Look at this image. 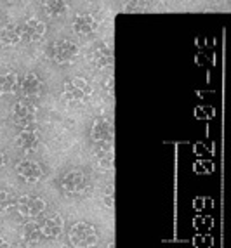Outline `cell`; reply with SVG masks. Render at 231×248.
<instances>
[{
  "instance_id": "cell-12",
  "label": "cell",
  "mask_w": 231,
  "mask_h": 248,
  "mask_svg": "<svg viewBox=\"0 0 231 248\" xmlns=\"http://www.w3.org/2000/svg\"><path fill=\"white\" fill-rule=\"evenodd\" d=\"M42 234L44 238H50V240H56L59 238V234L63 232V219L59 214H50L47 215L44 222L40 224Z\"/></svg>"
},
{
  "instance_id": "cell-21",
  "label": "cell",
  "mask_w": 231,
  "mask_h": 248,
  "mask_svg": "<svg viewBox=\"0 0 231 248\" xmlns=\"http://www.w3.org/2000/svg\"><path fill=\"white\" fill-rule=\"evenodd\" d=\"M113 200H115V195H113V187H110L108 195L104 196V203H106L108 208H113Z\"/></svg>"
},
{
  "instance_id": "cell-3",
  "label": "cell",
  "mask_w": 231,
  "mask_h": 248,
  "mask_svg": "<svg viewBox=\"0 0 231 248\" xmlns=\"http://www.w3.org/2000/svg\"><path fill=\"white\" fill-rule=\"evenodd\" d=\"M49 56L58 62V64H70L77 56H79V47L71 40H56L50 46Z\"/></svg>"
},
{
  "instance_id": "cell-17",
  "label": "cell",
  "mask_w": 231,
  "mask_h": 248,
  "mask_svg": "<svg viewBox=\"0 0 231 248\" xmlns=\"http://www.w3.org/2000/svg\"><path fill=\"white\" fill-rule=\"evenodd\" d=\"M42 238H44V234H42V228L38 222L32 220V222H26L23 226V240L26 243H38Z\"/></svg>"
},
{
  "instance_id": "cell-11",
  "label": "cell",
  "mask_w": 231,
  "mask_h": 248,
  "mask_svg": "<svg viewBox=\"0 0 231 248\" xmlns=\"http://www.w3.org/2000/svg\"><path fill=\"white\" fill-rule=\"evenodd\" d=\"M96 30H98V19L92 14H77L73 17V31L77 35L87 37L94 33Z\"/></svg>"
},
{
  "instance_id": "cell-20",
  "label": "cell",
  "mask_w": 231,
  "mask_h": 248,
  "mask_svg": "<svg viewBox=\"0 0 231 248\" xmlns=\"http://www.w3.org/2000/svg\"><path fill=\"white\" fill-rule=\"evenodd\" d=\"M14 205V200H13V195L9 193V191H0V215L5 214L9 208Z\"/></svg>"
},
{
  "instance_id": "cell-18",
  "label": "cell",
  "mask_w": 231,
  "mask_h": 248,
  "mask_svg": "<svg viewBox=\"0 0 231 248\" xmlns=\"http://www.w3.org/2000/svg\"><path fill=\"white\" fill-rule=\"evenodd\" d=\"M17 83H19V78L16 73H13V71L2 73L0 75V94H13L16 91Z\"/></svg>"
},
{
  "instance_id": "cell-19",
  "label": "cell",
  "mask_w": 231,
  "mask_h": 248,
  "mask_svg": "<svg viewBox=\"0 0 231 248\" xmlns=\"http://www.w3.org/2000/svg\"><path fill=\"white\" fill-rule=\"evenodd\" d=\"M44 7H46V13L49 14V16H61V14L66 13L68 4L61 2V0H50V2L44 4Z\"/></svg>"
},
{
  "instance_id": "cell-15",
  "label": "cell",
  "mask_w": 231,
  "mask_h": 248,
  "mask_svg": "<svg viewBox=\"0 0 231 248\" xmlns=\"http://www.w3.org/2000/svg\"><path fill=\"white\" fill-rule=\"evenodd\" d=\"M21 42V28L13 23L0 26V44L7 47H14Z\"/></svg>"
},
{
  "instance_id": "cell-14",
  "label": "cell",
  "mask_w": 231,
  "mask_h": 248,
  "mask_svg": "<svg viewBox=\"0 0 231 248\" xmlns=\"http://www.w3.org/2000/svg\"><path fill=\"white\" fill-rule=\"evenodd\" d=\"M16 146L19 149H23L25 153H32L33 149L38 146V134L32 128H25L21 130L16 137Z\"/></svg>"
},
{
  "instance_id": "cell-6",
  "label": "cell",
  "mask_w": 231,
  "mask_h": 248,
  "mask_svg": "<svg viewBox=\"0 0 231 248\" xmlns=\"http://www.w3.org/2000/svg\"><path fill=\"white\" fill-rule=\"evenodd\" d=\"M17 212H19L23 217H37L42 212L46 210V202L40 198V196H33V195H25L21 196L16 203Z\"/></svg>"
},
{
  "instance_id": "cell-23",
  "label": "cell",
  "mask_w": 231,
  "mask_h": 248,
  "mask_svg": "<svg viewBox=\"0 0 231 248\" xmlns=\"http://www.w3.org/2000/svg\"><path fill=\"white\" fill-rule=\"evenodd\" d=\"M0 248H11V245H9V241L5 240V238H2V236H0Z\"/></svg>"
},
{
  "instance_id": "cell-1",
  "label": "cell",
  "mask_w": 231,
  "mask_h": 248,
  "mask_svg": "<svg viewBox=\"0 0 231 248\" xmlns=\"http://www.w3.org/2000/svg\"><path fill=\"white\" fill-rule=\"evenodd\" d=\"M70 243L75 248H91L98 245L99 236L92 224L89 222H77L70 229Z\"/></svg>"
},
{
  "instance_id": "cell-5",
  "label": "cell",
  "mask_w": 231,
  "mask_h": 248,
  "mask_svg": "<svg viewBox=\"0 0 231 248\" xmlns=\"http://www.w3.org/2000/svg\"><path fill=\"white\" fill-rule=\"evenodd\" d=\"M35 116H37V106L33 103H30V101H17L14 104L13 118L17 127H21V130L32 128V125L35 124Z\"/></svg>"
},
{
  "instance_id": "cell-24",
  "label": "cell",
  "mask_w": 231,
  "mask_h": 248,
  "mask_svg": "<svg viewBox=\"0 0 231 248\" xmlns=\"http://www.w3.org/2000/svg\"><path fill=\"white\" fill-rule=\"evenodd\" d=\"M108 248H115V245L112 243V245H110V247H108Z\"/></svg>"
},
{
  "instance_id": "cell-9",
  "label": "cell",
  "mask_w": 231,
  "mask_h": 248,
  "mask_svg": "<svg viewBox=\"0 0 231 248\" xmlns=\"http://www.w3.org/2000/svg\"><path fill=\"white\" fill-rule=\"evenodd\" d=\"M91 137L96 142H112L113 139V124L108 118H98L92 125Z\"/></svg>"
},
{
  "instance_id": "cell-10",
  "label": "cell",
  "mask_w": 231,
  "mask_h": 248,
  "mask_svg": "<svg viewBox=\"0 0 231 248\" xmlns=\"http://www.w3.org/2000/svg\"><path fill=\"white\" fill-rule=\"evenodd\" d=\"M16 172L23 181L37 182L42 177V167L33 160H23L16 165Z\"/></svg>"
},
{
  "instance_id": "cell-8",
  "label": "cell",
  "mask_w": 231,
  "mask_h": 248,
  "mask_svg": "<svg viewBox=\"0 0 231 248\" xmlns=\"http://www.w3.org/2000/svg\"><path fill=\"white\" fill-rule=\"evenodd\" d=\"M89 62L92 66L98 68V70H106L113 64V52L110 47L106 46H99L96 49L91 50L89 54Z\"/></svg>"
},
{
  "instance_id": "cell-7",
  "label": "cell",
  "mask_w": 231,
  "mask_h": 248,
  "mask_svg": "<svg viewBox=\"0 0 231 248\" xmlns=\"http://www.w3.org/2000/svg\"><path fill=\"white\" fill-rule=\"evenodd\" d=\"M19 28H21V40L26 42V44L38 42L46 35V25L38 17H30V19L25 21V25L19 26Z\"/></svg>"
},
{
  "instance_id": "cell-13",
  "label": "cell",
  "mask_w": 231,
  "mask_h": 248,
  "mask_svg": "<svg viewBox=\"0 0 231 248\" xmlns=\"http://www.w3.org/2000/svg\"><path fill=\"white\" fill-rule=\"evenodd\" d=\"M19 91L25 97H35L40 94L42 91V80L38 78V75L35 73H26L23 78L19 80Z\"/></svg>"
},
{
  "instance_id": "cell-4",
  "label": "cell",
  "mask_w": 231,
  "mask_h": 248,
  "mask_svg": "<svg viewBox=\"0 0 231 248\" xmlns=\"http://www.w3.org/2000/svg\"><path fill=\"white\" fill-rule=\"evenodd\" d=\"M89 187V179L82 170H70L68 174L63 175L61 189L66 195H82Z\"/></svg>"
},
{
  "instance_id": "cell-2",
  "label": "cell",
  "mask_w": 231,
  "mask_h": 248,
  "mask_svg": "<svg viewBox=\"0 0 231 248\" xmlns=\"http://www.w3.org/2000/svg\"><path fill=\"white\" fill-rule=\"evenodd\" d=\"M92 94V87L85 78H71L63 89V99L68 103H80Z\"/></svg>"
},
{
  "instance_id": "cell-22",
  "label": "cell",
  "mask_w": 231,
  "mask_h": 248,
  "mask_svg": "<svg viewBox=\"0 0 231 248\" xmlns=\"http://www.w3.org/2000/svg\"><path fill=\"white\" fill-rule=\"evenodd\" d=\"M5 163H7V158H5V155L0 151V172L4 170V167H5Z\"/></svg>"
},
{
  "instance_id": "cell-16",
  "label": "cell",
  "mask_w": 231,
  "mask_h": 248,
  "mask_svg": "<svg viewBox=\"0 0 231 248\" xmlns=\"http://www.w3.org/2000/svg\"><path fill=\"white\" fill-rule=\"evenodd\" d=\"M98 149H96V158H98L99 167L103 170L113 169V151H112V142H98Z\"/></svg>"
}]
</instances>
